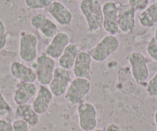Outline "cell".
Here are the masks:
<instances>
[{"label":"cell","mask_w":157,"mask_h":131,"mask_svg":"<svg viewBox=\"0 0 157 131\" xmlns=\"http://www.w3.org/2000/svg\"><path fill=\"white\" fill-rule=\"evenodd\" d=\"M120 45V40L116 35L108 34L104 36L94 47L89 49L87 52L90 54L93 61L102 62L117 52Z\"/></svg>","instance_id":"obj_2"},{"label":"cell","mask_w":157,"mask_h":131,"mask_svg":"<svg viewBox=\"0 0 157 131\" xmlns=\"http://www.w3.org/2000/svg\"><path fill=\"white\" fill-rule=\"evenodd\" d=\"M90 89L91 83L90 80L75 78L69 84L64 97L71 104L78 105L83 101V99L89 94Z\"/></svg>","instance_id":"obj_6"},{"label":"cell","mask_w":157,"mask_h":131,"mask_svg":"<svg viewBox=\"0 0 157 131\" xmlns=\"http://www.w3.org/2000/svg\"><path fill=\"white\" fill-rule=\"evenodd\" d=\"M70 43V37L65 31H59L46 46L45 53L53 59H59Z\"/></svg>","instance_id":"obj_13"},{"label":"cell","mask_w":157,"mask_h":131,"mask_svg":"<svg viewBox=\"0 0 157 131\" xmlns=\"http://www.w3.org/2000/svg\"><path fill=\"white\" fill-rule=\"evenodd\" d=\"M46 12L54 19L56 23L61 26L71 25L73 19V15L64 4L58 0H54L50 5L46 9Z\"/></svg>","instance_id":"obj_12"},{"label":"cell","mask_w":157,"mask_h":131,"mask_svg":"<svg viewBox=\"0 0 157 131\" xmlns=\"http://www.w3.org/2000/svg\"><path fill=\"white\" fill-rule=\"evenodd\" d=\"M77 1H79V2H81V1H82V0H77Z\"/></svg>","instance_id":"obj_33"},{"label":"cell","mask_w":157,"mask_h":131,"mask_svg":"<svg viewBox=\"0 0 157 131\" xmlns=\"http://www.w3.org/2000/svg\"><path fill=\"white\" fill-rule=\"evenodd\" d=\"M54 0H24L25 6L30 10L46 9Z\"/></svg>","instance_id":"obj_21"},{"label":"cell","mask_w":157,"mask_h":131,"mask_svg":"<svg viewBox=\"0 0 157 131\" xmlns=\"http://www.w3.org/2000/svg\"><path fill=\"white\" fill-rule=\"evenodd\" d=\"M19 55L25 63H32L38 57V38L33 32L22 31L19 35Z\"/></svg>","instance_id":"obj_3"},{"label":"cell","mask_w":157,"mask_h":131,"mask_svg":"<svg viewBox=\"0 0 157 131\" xmlns=\"http://www.w3.org/2000/svg\"><path fill=\"white\" fill-rule=\"evenodd\" d=\"M92 59L90 54L85 51H81L78 53L72 67V72L75 78L91 79Z\"/></svg>","instance_id":"obj_14"},{"label":"cell","mask_w":157,"mask_h":131,"mask_svg":"<svg viewBox=\"0 0 157 131\" xmlns=\"http://www.w3.org/2000/svg\"><path fill=\"white\" fill-rule=\"evenodd\" d=\"M15 116L17 119L24 120L31 127L37 126L39 122V115L29 104L17 105L15 110Z\"/></svg>","instance_id":"obj_18"},{"label":"cell","mask_w":157,"mask_h":131,"mask_svg":"<svg viewBox=\"0 0 157 131\" xmlns=\"http://www.w3.org/2000/svg\"><path fill=\"white\" fill-rule=\"evenodd\" d=\"M0 131H13V123L0 118Z\"/></svg>","instance_id":"obj_28"},{"label":"cell","mask_w":157,"mask_h":131,"mask_svg":"<svg viewBox=\"0 0 157 131\" xmlns=\"http://www.w3.org/2000/svg\"><path fill=\"white\" fill-rule=\"evenodd\" d=\"M119 2L114 1H107L102 5L103 22L102 28L109 35H116L120 32L118 25V9Z\"/></svg>","instance_id":"obj_8"},{"label":"cell","mask_w":157,"mask_h":131,"mask_svg":"<svg viewBox=\"0 0 157 131\" xmlns=\"http://www.w3.org/2000/svg\"><path fill=\"white\" fill-rule=\"evenodd\" d=\"M127 3L130 5L136 12H142L149 5L150 0H127Z\"/></svg>","instance_id":"obj_25"},{"label":"cell","mask_w":157,"mask_h":131,"mask_svg":"<svg viewBox=\"0 0 157 131\" xmlns=\"http://www.w3.org/2000/svg\"><path fill=\"white\" fill-rule=\"evenodd\" d=\"M13 131H30V126L24 120L16 119L13 123Z\"/></svg>","instance_id":"obj_27"},{"label":"cell","mask_w":157,"mask_h":131,"mask_svg":"<svg viewBox=\"0 0 157 131\" xmlns=\"http://www.w3.org/2000/svg\"><path fill=\"white\" fill-rule=\"evenodd\" d=\"M56 67L55 59L48 56L45 52L37 57L35 61L34 70L36 74V81L40 85L49 86Z\"/></svg>","instance_id":"obj_5"},{"label":"cell","mask_w":157,"mask_h":131,"mask_svg":"<svg viewBox=\"0 0 157 131\" xmlns=\"http://www.w3.org/2000/svg\"><path fill=\"white\" fill-rule=\"evenodd\" d=\"M105 130V131H122V129H120L119 125L116 124V123H112L107 125Z\"/></svg>","instance_id":"obj_29"},{"label":"cell","mask_w":157,"mask_h":131,"mask_svg":"<svg viewBox=\"0 0 157 131\" xmlns=\"http://www.w3.org/2000/svg\"><path fill=\"white\" fill-rule=\"evenodd\" d=\"M78 126L83 131H93L98 124L97 111L93 104L82 101L77 105Z\"/></svg>","instance_id":"obj_7"},{"label":"cell","mask_w":157,"mask_h":131,"mask_svg":"<svg viewBox=\"0 0 157 131\" xmlns=\"http://www.w3.org/2000/svg\"><path fill=\"white\" fill-rule=\"evenodd\" d=\"M10 73L19 82L34 83L36 74L34 68L20 61H14L10 65Z\"/></svg>","instance_id":"obj_17"},{"label":"cell","mask_w":157,"mask_h":131,"mask_svg":"<svg viewBox=\"0 0 157 131\" xmlns=\"http://www.w3.org/2000/svg\"><path fill=\"white\" fill-rule=\"evenodd\" d=\"M53 94L49 90L48 86L40 85L38 89L32 107L39 115L46 113L53 100Z\"/></svg>","instance_id":"obj_15"},{"label":"cell","mask_w":157,"mask_h":131,"mask_svg":"<svg viewBox=\"0 0 157 131\" xmlns=\"http://www.w3.org/2000/svg\"><path fill=\"white\" fill-rule=\"evenodd\" d=\"M93 131H105V129H101V128H99V129H94Z\"/></svg>","instance_id":"obj_32"},{"label":"cell","mask_w":157,"mask_h":131,"mask_svg":"<svg viewBox=\"0 0 157 131\" xmlns=\"http://www.w3.org/2000/svg\"><path fill=\"white\" fill-rule=\"evenodd\" d=\"M136 11L128 3H120L118 9V25L120 32H132L136 26Z\"/></svg>","instance_id":"obj_11"},{"label":"cell","mask_w":157,"mask_h":131,"mask_svg":"<svg viewBox=\"0 0 157 131\" xmlns=\"http://www.w3.org/2000/svg\"><path fill=\"white\" fill-rule=\"evenodd\" d=\"M32 27L47 38H52L59 32L57 24L48 16L41 13L33 15L30 18Z\"/></svg>","instance_id":"obj_10"},{"label":"cell","mask_w":157,"mask_h":131,"mask_svg":"<svg viewBox=\"0 0 157 131\" xmlns=\"http://www.w3.org/2000/svg\"><path fill=\"white\" fill-rule=\"evenodd\" d=\"M71 81L72 77L69 71L59 66L56 67L52 79L49 84V88L54 97H62L66 94Z\"/></svg>","instance_id":"obj_9"},{"label":"cell","mask_w":157,"mask_h":131,"mask_svg":"<svg viewBox=\"0 0 157 131\" xmlns=\"http://www.w3.org/2000/svg\"><path fill=\"white\" fill-rule=\"evenodd\" d=\"M37 87L34 83L19 82L13 93V101L17 105L25 104L36 96Z\"/></svg>","instance_id":"obj_16"},{"label":"cell","mask_w":157,"mask_h":131,"mask_svg":"<svg viewBox=\"0 0 157 131\" xmlns=\"http://www.w3.org/2000/svg\"><path fill=\"white\" fill-rule=\"evenodd\" d=\"M131 67V74L136 83L140 85H146L149 76L147 58L140 52H132L128 56Z\"/></svg>","instance_id":"obj_4"},{"label":"cell","mask_w":157,"mask_h":131,"mask_svg":"<svg viewBox=\"0 0 157 131\" xmlns=\"http://www.w3.org/2000/svg\"><path fill=\"white\" fill-rule=\"evenodd\" d=\"M79 9L85 19L89 32H96L102 28V9L99 0H82Z\"/></svg>","instance_id":"obj_1"},{"label":"cell","mask_w":157,"mask_h":131,"mask_svg":"<svg viewBox=\"0 0 157 131\" xmlns=\"http://www.w3.org/2000/svg\"><path fill=\"white\" fill-rule=\"evenodd\" d=\"M154 121H155V125H156V131H157V110L155 111V114H154Z\"/></svg>","instance_id":"obj_30"},{"label":"cell","mask_w":157,"mask_h":131,"mask_svg":"<svg viewBox=\"0 0 157 131\" xmlns=\"http://www.w3.org/2000/svg\"><path fill=\"white\" fill-rule=\"evenodd\" d=\"M146 52L152 61L157 63V41L154 37L151 38L146 45Z\"/></svg>","instance_id":"obj_24"},{"label":"cell","mask_w":157,"mask_h":131,"mask_svg":"<svg viewBox=\"0 0 157 131\" xmlns=\"http://www.w3.org/2000/svg\"><path fill=\"white\" fill-rule=\"evenodd\" d=\"M78 53H79V49L76 44L69 43L61 56L59 58V66L66 70L69 71L70 69H72Z\"/></svg>","instance_id":"obj_19"},{"label":"cell","mask_w":157,"mask_h":131,"mask_svg":"<svg viewBox=\"0 0 157 131\" xmlns=\"http://www.w3.org/2000/svg\"><path fill=\"white\" fill-rule=\"evenodd\" d=\"M138 19L141 26L144 28H151L157 23V0L140 12Z\"/></svg>","instance_id":"obj_20"},{"label":"cell","mask_w":157,"mask_h":131,"mask_svg":"<svg viewBox=\"0 0 157 131\" xmlns=\"http://www.w3.org/2000/svg\"><path fill=\"white\" fill-rule=\"evenodd\" d=\"M13 112V108L0 91V117H7Z\"/></svg>","instance_id":"obj_23"},{"label":"cell","mask_w":157,"mask_h":131,"mask_svg":"<svg viewBox=\"0 0 157 131\" xmlns=\"http://www.w3.org/2000/svg\"><path fill=\"white\" fill-rule=\"evenodd\" d=\"M7 44L6 27L4 22L0 20V51L5 49Z\"/></svg>","instance_id":"obj_26"},{"label":"cell","mask_w":157,"mask_h":131,"mask_svg":"<svg viewBox=\"0 0 157 131\" xmlns=\"http://www.w3.org/2000/svg\"><path fill=\"white\" fill-rule=\"evenodd\" d=\"M146 91L151 97H157V72L146 83Z\"/></svg>","instance_id":"obj_22"},{"label":"cell","mask_w":157,"mask_h":131,"mask_svg":"<svg viewBox=\"0 0 157 131\" xmlns=\"http://www.w3.org/2000/svg\"><path fill=\"white\" fill-rule=\"evenodd\" d=\"M154 38L155 39V40L157 41V27H156V28H155V32H154Z\"/></svg>","instance_id":"obj_31"}]
</instances>
